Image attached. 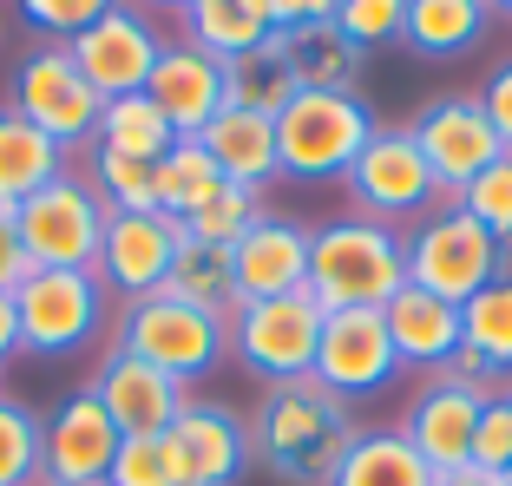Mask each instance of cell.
<instances>
[{"mask_svg": "<svg viewBox=\"0 0 512 486\" xmlns=\"http://www.w3.org/2000/svg\"><path fill=\"white\" fill-rule=\"evenodd\" d=\"M355 434H362L355 401H342L335 388H322L316 375L263 388L256 421H250L256 460H263L283 486H329L335 467H342V454L355 447Z\"/></svg>", "mask_w": 512, "mask_h": 486, "instance_id": "6da1fadb", "label": "cell"}, {"mask_svg": "<svg viewBox=\"0 0 512 486\" xmlns=\"http://www.w3.org/2000/svg\"><path fill=\"white\" fill-rule=\"evenodd\" d=\"M401 289H407V230L355 211L309 230V296L322 309H388Z\"/></svg>", "mask_w": 512, "mask_h": 486, "instance_id": "7a4b0ae2", "label": "cell"}, {"mask_svg": "<svg viewBox=\"0 0 512 486\" xmlns=\"http://www.w3.org/2000/svg\"><path fill=\"white\" fill-rule=\"evenodd\" d=\"M499 276H512V250L480 224L467 217V204L453 198L440 211H427L421 224L407 230V283L414 289H434L447 303L467 309L480 289H493Z\"/></svg>", "mask_w": 512, "mask_h": 486, "instance_id": "3957f363", "label": "cell"}, {"mask_svg": "<svg viewBox=\"0 0 512 486\" xmlns=\"http://www.w3.org/2000/svg\"><path fill=\"white\" fill-rule=\"evenodd\" d=\"M375 132L381 119L362 92H296L276 112V171L302 184L348 178V165L362 158V145Z\"/></svg>", "mask_w": 512, "mask_h": 486, "instance_id": "277c9868", "label": "cell"}, {"mask_svg": "<svg viewBox=\"0 0 512 486\" xmlns=\"http://www.w3.org/2000/svg\"><path fill=\"white\" fill-rule=\"evenodd\" d=\"M112 349L165 368V375L184 381V388H197L204 375H217V368L230 362V316L191 309V303H178V296H145V303L119 309Z\"/></svg>", "mask_w": 512, "mask_h": 486, "instance_id": "5b68a950", "label": "cell"}, {"mask_svg": "<svg viewBox=\"0 0 512 486\" xmlns=\"http://www.w3.org/2000/svg\"><path fill=\"white\" fill-rule=\"evenodd\" d=\"M342 191H348V204H355V217H375V224H394V230H414L427 211H440L447 204V191H440V178H434V165L421 158V145H414V132H388L381 125L375 138L362 145V158L348 165V178H342Z\"/></svg>", "mask_w": 512, "mask_h": 486, "instance_id": "8992f818", "label": "cell"}, {"mask_svg": "<svg viewBox=\"0 0 512 486\" xmlns=\"http://www.w3.org/2000/svg\"><path fill=\"white\" fill-rule=\"evenodd\" d=\"M7 106L27 125H40L60 152H92L106 99L86 86V73L73 66L66 46H33L27 60L14 66V79H7Z\"/></svg>", "mask_w": 512, "mask_h": 486, "instance_id": "52a82bcc", "label": "cell"}, {"mask_svg": "<svg viewBox=\"0 0 512 486\" xmlns=\"http://www.w3.org/2000/svg\"><path fill=\"white\" fill-rule=\"evenodd\" d=\"M322 316H329V309H322L309 289H296V296H270V303H243L237 316H230V355H237L263 388H276V381H302V375H316Z\"/></svg>", "mask_w": 512, "mask_h": 486, "instance_id": "ba28073f", "label": "cell"}, {"mask_svg": "<svg viewBox=\"0 0 512 486\" xmlns=\"http://www.w3.org/2000/svg\"><path fill=\"white\" fill-rule=\"evenodd\" d=\"M14 224H20L33 270H92L99 237H106V204L79 171H60L27 204H14Z\"/></svg>", "mask_w": 512, "mask_h": 486, "instance_id": "9c48e42d", "label": "cell"}, {"mask_svg": "<svg viewBox=\"0 0 512 486\" xmlns=\"http://www.w3.org/2000/svg\"><path fill=\"white\" fill-rule=\"evenodd\" d=\"M20 355H79L106 329V289L92 270H33L14 289Z\"/></svg>", "mask_w": 512, "mask_h": 486, "instance_id": "30bf717a", "label": "cell"}, {"mask_svg": "<svg viewBox=\"0 0 512 486\" xmlns=\"http://www.w3.org/2000/svg\"><path fill=\"white\" fill-rule=\"evenodd\" d=\"M407 132H414L421 158L434 165L447 204L460 198V191H467L493 158H506V145H499L493 119H486V106H480V92H440V99H427V106L414 112Z\"/></svg>", "mask_w": 512, "mask_h": 486, "instance_id": "8fae6325", "label": "cell"}, {"mask_svg": "<svg viewBox=\"0 0 512 486\" xmlns=\"http://www.w3.org/2000/svg\"><path fill=\"white\" fill-rule=\"evenodd\" d=\"M316 381L335 388L342 401H368V395H381V388L401 381V355H394V342H388L381 309H329V316H322Z\"/></svg>", "mask_w": 512, "mask_h": 486, "instance_id": "7c38bea8", "label": "cell"}, {"mask_svg": "<svg viewBox=\"0 0 512 486\" xmlns=\"http://www.w3.org/2000/svg\"><path fill=\"white\" fill-rule=\"evenodd\" d=\"M66 53H73V66L86 73V86L99 92V99H125V92L151 86V66H158V53H165V33L151 27L145 7L119 0L99 27H86L79 40H66Z\"/></svg>", "mask_w": 512, "mask_h": 486, "instance_id": "4fadbf2b", "label": "cell"}, {"mask_svg": "<svg viewBox=\"0 0 512 486\" xmlns=\"http://www.w3.org/2000/svg\"><path fill=\"white\" fill-rule=\"evenodd\" d=\"M178 237H184V230L171 224L165 211H145V217L106 211V237H99V263H92L99 289L119 296V303H145V296H158L165 276H171V257H178Z\"/></svg>", "mask_w": 512, "mask_h": 486, "instance_id": "5bb4252c", "label": "cell"}, {"mask_svg": "<svg viewBox=\"0 0 512 486\" xmlns=\"http://www.w3.org/2000/svg\"><path fill=\"white\" fill-rule=\"evenodd\" d=\"M171 447H178L184 486H243V473L256 460L250 421L230 401H211V395L184 401V414L171 421Z\"/></svg>", "mask_w": 512, "mask_h": 486, "instance_id": "9a60e30c", "label": "cell"}, {"mask_svg": "<svg viewBox=\"0 0 512 486\" xmlns=\"http://www.w3.org/2000/svg\"><path fill=\"white\" fill-rule=\"evenodd\" d=\"M480 408H486L480 388H467V381H453V375H427L421 388H414V401H407V414H401V434L434 473L473 467V427H480Z\"/></svg>", "mask_w": 512, "mask_h": 486, "instance_id": "2e32d148", "label": "cell"}, {"mask_svg": "<svg viewBox=\"0 0 512 486\" xmlns=\"http://www.w3.org/2000/svg\"><path fill=\"white\" fill-rule=\"evenodd\" d=\"M230 270H237V309L270 303V296H296L309 289V230L296 217L263 211L237 243H230ZM230 309V316H237Z\"/></svg>", "mask_w": 512, "mask_h": 486, "instance_id": "e0dca14e", "label": "cell"}, {"mask_svg": "<svg viewBox=\"0 0 512 486\" xmlns=\"http://www.w3.org/2000/svg\"><path fill=\"white\" fill-rule=\"evenodd\" d=\"M119 427L99 408L92 388L66 395L46 421V486H106L112 460H119Z\"/></svg>", "mask_w": 512, "mask_h": 486, "instance_id": "ac0fdd59", "label": "cell"}, {"mask_svg": "<svg viewBox=\"0 0 512 486\" xmlns=\"http://www.w3.org/2000/svg\"><path fill=\"white\" fill-rule=\"evenodd\" d=\"M86 388L99 395V408L112 414L119 434H171V421H178L184 401H191L184 381H171L165 368L138 362V355H125V349H106V362H99V375H92Z\"/></svg>", "mask_w": 512, "mask_h": 486, "instance_id": "d6986e66", "label": "cell"}, {"mask_svg": "<svg viewBox=\"0 0 512 486\" xmlns=\"http://www.w3.org/2000/svg\"><path fill=\"white\" fill-rule=\"evenodd\" d=\"M145 92H151V106L171 119L178 138H204V125L230 106V66L211 60V53H197V46H184V40H165Z\"/></svg>", "mask_w": 512, "mask_h": 486, "instance_id": "ffe728a7", "label": "cell"}, {"mask_svg": "<svg viewBox=\"0 0 512 486\" xmlns=\"http://www.w3.org/2000/svg\"><path fill=\"white\" fill-rule=\"evenodd\" d=\"M381 322H388V342H394V355H401V375H447L453 349L467 342L460 303H447L434 289H414V283L381 309Z\"/></svg>", "mask_w": 512, "mask_h": 486, "instance_id": "44dd1931", "label": "cell"}, {"mask_svg": "<svg viewBox=\"0 0 512 486\" xmlns=\"http://www.w3.org/2000/svg\"><path fill=\"white\" fill-rule=\"evenodd\" d=\"M276 53H283L296 92H355V86H362V66H368V53L348 40L335 20L276 27Z\"/></svg>", "mask_w": 512, "mask_h": 486, "instance_id": "7402d4cb", "label": "cell"}, {"mask_svg": "<svg viewBox=\"0 0 512 486\" xmlns=\"http://www.w3.org/2000/svg\"><path fill=\"white\" fill-rule=\"evenodd\" d=\"M197 145L211 152V165L224 171V184L263 191L270 178H283V171H276V119H263V112H250V106H224L204 125Z\"/></svg>", "mask_w": 512, "mask_h": 486, "instance_id": "603a6c76", "label": "cell"}, {"mask_svg": "<svg viewBox=\"0 0 512 486\" xmlns=\"http://www.w3.org/2000/svg\"><path fill=\"white\" fill-rule=\"evenodd\" d=\"M184 27V46H197V53H211V60H243V53H256V46L276 40V7L270 0H191L178 14Z\"/></svg>", "mask_w": 512, "mask_h": 486, "instance_id": "cb8c5ba5", "label": "cell"}, {"mask_svg": "<svg viewBox=\"0 0 512 486\" xmlns=\"http://www.w3.org/2000/svg\"><path fill=\"white\" fill-rule=\"evenodd\" d=\"M493 27V0H407L401 46L421 60H460L486 40Z\"/></svg>", "mask_w": 512, "mask_h": 486, "instance_id": "d4e9b609", "label": "cell"}, {"mask_svg": "<svg viewBox=\"0 0 512 486\" xmlns=\"http://www.w3.org/2000/svg\"><path fill=\"white\" fill-rule=\"evenodd\" d=\"M66 171V152L53 145V138L40 132V125H27L14 106H0V204L14 211V204H27L40 184H53Z\"/></svg>", "mask_w": 512, "mask_h": 486, "instance_id": "484cf974", "label": "cell"}, {"mask_svg": "<svg viewBox=\"0 0 512 486\" xmlns=\"http://www.w3.org/2000/svg\"><path fill=\"white\" fill-rule=\"evenodd\" d=\"M440 473L407 447L401 427H362L329 486H434Z\"/></svg>", "mask_w": 512, "mask_h": 486, "instance_id": "4316f807", "label": "cell"}, {"mask_svg": "<svg viewBox=\"0 0 512 486\" xmlns=\"http://www.w3.org/2000/svg\"><path fill=\"white\" fill-rule=\"evenodd\" d=\"M158 296H178L191 309H217L230 316L237 309V270H230V250L224 243H204V237H178V257H171V276Z\"/></svg>", "mask_w": 512, "mask_h": 486, "instance_id": "83f0119b", "label": "cell"}, {"mask_svg": "<svg viewBox=\"0 0 512 486\" xmlns=\"http://www.w3.org/2000/svg\"><path fill=\"white\" fill-rule=\"evenodd\" d=\"M92 145L158 165V158L178 145V132H171L165 112L151 106V92H125V99H106V112H99V138H92Z\"/></svg>", "mask_w": 512, "mask_h": 486, "instance_id": "f1b7e54d", "label": "cell"}, {"mask_svg": "<svg viewBox=\"0 0 512 486\" xmlns=\"http://www.w3.org/2000/svg\"><path fill=\"white\" fill-rule=\"evenodd\" d=\"M217 191H224V171L211 165V152H204L197 138H178V145L158 158V211H165L171 224L197 217Z\"/></svg>", "mask_w": 512, "mask_h": 486, "instance_id": "f546056e", "label": "cell"}, {"mask_svg": "<svg viewBox=\"0 0 512 486\" xmlns=\"http://www.w3.org/2000/svg\"><path fill=\"white\" fill-rule=\"evenodd\" d=\"M86 184L99 191V204L119 217H145L158 211V165L145 158H125V152H106V145H92L86 158Z\"/></svg>", "mask_w": 512, "mask_h": 486, "instance_id": "4dcf8cb0", "label": "cell"}, {"mask_svg": "<svg viewBox=\"0 0 512 486\" xmlns=\"http://www.w3.org/2000/svg\"><path fill=\"white\" fill-rule=\"evenodd\" d=\"M0 486H46V421L0 395Z\"/></svg>", "mask_w": 512, "mask_h": 486, "instance_id": "1f68e13d", "label": "cell"}, {"mask_svg": "<svg viewBox=\"0 0 512 486\" xmlns=\"http://www.w3.org/2000/svg\"><path fill=\"white\" fill-rule=\"evenodd\" d=\"M460 329H467V349L480 355L499 381H512V276H499L493 289H480V296L460 309Z\"/></svg>", "mask_w": 512, "mask_h": 486, "instance_id": "d6a6232c", "label": "cell"}, {"mask_svg": "<svg viewBox=\"0 0 512 486\" xmlns=\"http://www.w3.org/2000/svg\"><path fill=\"white\" fill-rule=\"evenodd\" d=\"M289 99H296V79H289L276 40L243 53V60H230V106H250V112H263V119H276Z\"/></svg>", "mask_w": 512, "mask_h": 486, "instance_id": "836d02e7", "label": "cell"}, {"mask_svg": "<svg viewBox=\"0 0 512 486\" xmlns=\"http://www.w3.org/2000/svg\"><path fill=\"white\" fill-rule=\"evenodd\" d=\"M112 7H119V0H14L20 27H27L40 46H66V40H79V33L99 27Z\"/></svg>", "mask_w": 512, "mask_h": 486, "instance_id": "e575fe53", "label": "cell"}, {"mask_svg": "<svg viewBox=\"0 0 512 486\" xmlns=\"http://www.w3.org/2000/svg\"><path fill=\"white\" fill-rule=\"evenodd\" d=\"M106 486H184V467H178L171 434H125Z\"/></svg>", "mask_w": 512, "mask_h": 486, "instance_id": "d590c367", "label": "cell"}, {"mask_svg": "<svg viewBox=\"0 0 512 486\" xmlns=\"http://www.w3.org/2000/svg\"><path fill=\"white\" fill-rule=\"evenodd\" d=\"M256 217H263V191H243V184H224V191H217V198L204 204L197 217H184L178 230H184V237H204V243H224V250H230V243H237L243 230L256 224Z\"/></svg>", "mask_w": 512, "mask_h": 486, "instance_id": "8d00e7d4", "label": "cell"}, {"mask_svg": "<svg viewBox=\"0 0 512 486\" xmlns=\"http://www.w3.org/2000/svg\"><path fill=\"white\" fill-rule=\"evenodd\" d=\"M460 204H467V217H480V224L512 250V152L493 158V165H486L480 178L460 191Z\"/></svg>", "mask_w": 512, "mask_h": 486, "instance_id": "74e56055", "label": "cell"}, {"mask_svg": "<svg viewBox=\"0 0 512 486\" xmlns=\"http://www.w3.org/2000/svg\"><path fill=\"white\" fill-rule=\"evenodd\" d=\"M335 27L362 46V53L394 46V40H401V27H407V0H342V7H335Z\"/></svg>", "mask_w": 512, "mask_h": 486, "instance_id": "f35d334b", "label": "cell"}, {"mask_svg": "<svg viewBox=\"0 0 512 486\" xmlns=\"http://www.w3.org/2000/svg\"><path fill=\"white\" fill-rule=\"evenodd\" d=\"M473 467H486V473H506L512 467V388L486 395L480 427H473Z\"/></svg>", "mask_w": 512, "mask_h": 486, "instance_id": "ab89813d", "label": "cell"}, {"mask_svg": "<svg viewBox=\"0 0 512 486\" xmlns=\"http://www.w3.org/2000/svg\"><path fill=\"white\" fill-rule=\"evenodd\" d=\"M33 276V257H27V243H20V224H14V211L0 204V296H14L20 283Z\"/></svg>", "mask_w": 512, "mask_h": 486, "instance_id": "60d3db41", "label": "cell"}, {"mask_svg": "<svg viewBox=\"0 0 512 486\" xmlns=\"http://www.w3.org/2000/svg\"><path fill=\"white\" fill-rule=\"evenodd\" d=\"M480 106H486V119H493L499 145L512 152V60H499L493 73H486V86H480Z\"/></svg>", "mask_w": 512, "mask_h": 486, "instance_id": "b9f144b4", "label": "cell"}, {"mask_svg": "<svg viewBox=\"0 0 512 486\" xmlns=\"http://www.w3.org/2000/svg\"><path fill=\"white\" fill-rule=\"evenodd\" d=\"M276 7V27H309V20H335L342 0H270Z\"/></svg>", "mask_w": 512, "mask_h": 486, "instance_id": "7bdbcfd3", "label": "cell"}, {"mask_svg": "<svg viewBox=\"0 0 512 486\" xmlns=\"http://www.w3.org/2000/svg\"><path fill=\"white\" fill-rule=\"evenodd\" d=\"M20 355V316H14V296H0V368Z\"/></svg>", "mask_w": 512, "mask_h": 486, "instance_id": "ee69618b", "label": "cell"}, {"mask_svg": "<svg viewBox=\"0 0 512 486\" xmlns=\"http://www.w3.org/2000/svg\"><path fill=\"white\" fill-rule=\"evenodd\" d=\"M434 486H499V473H486V467H453V473H440Z\"/></svg>", "mask_w": 512, "mask_h": 486, "instance_id": "f6af8a7d", "label": "cell"}, {"mask_svg": "<svg viewBox=\"0 0 512 486\" xmlns=\"http://www.w3.org/2000/svg\"><path fill=\"white\" fill-rule=\"evenodd\" d=\"M132 7H171V14H184L191 0H132Z\"/></svg>", "mask_w": 512, "mask_h": 486, "instance_id": "bcb514c9", "label": "cell"}, {"mask_svg": "<svg viewBox=\"0 0 512 486\" xmlns=\"http://www.w3.org/2000/svg\"><path fill=\"white\" fill-rule=\"evenodd\" d=\"M493 14H506V20H512V0H493Z\"/></svg>", "mask_w": 512, "mask_h": 486, "instance_id": "7dc6e473", "label": "cell"}, {"mask_svg": "<svg viewBox=\"0 0 512 486\" xmlns=\"http://www.w3.org/2000/svg\"><path fill=\"white\" fill-rule=\"evenodd\" d=\"M499 486H512V467H506V473H499Z\"/></svg>", "mask_w": 512, "mask_h": 486, "instance_id": "c3c4849f", "label": "cell"}, {"mask_svg": "<svg viewBox=\"0 0 512 486\" xmlns=\"http://www.w3.org/2000/svg\"><path fill=\"white\" fill-rule=\"evenodd\" d=\"M506 388H512V381H506Z\"/></svg>", "mask_w": 512, "mask_h": 486, "instance_id": "681fc988", "label": "cell"}]
</instances>
